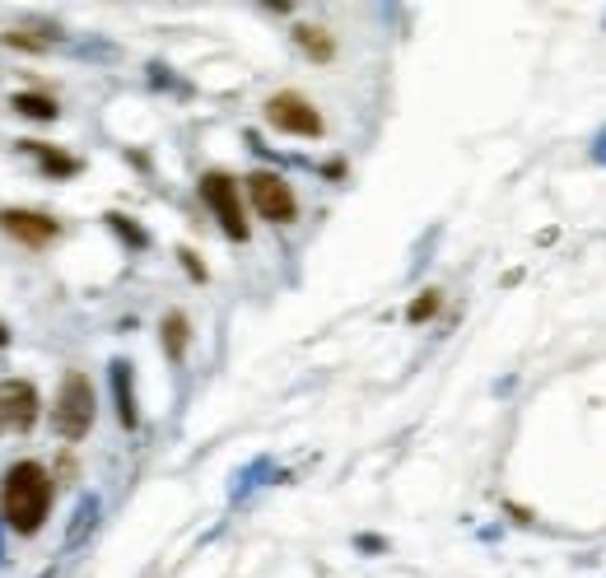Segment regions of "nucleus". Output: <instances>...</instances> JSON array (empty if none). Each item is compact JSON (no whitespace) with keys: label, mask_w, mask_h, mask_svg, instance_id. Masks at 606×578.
I'll return each mask as SVG.
<instances>
[{"label":"nucleus","mask_w":606,"mask_h":578,"mask_svg":"<svg viewBox=\"0 0 606 578\" xmlns=\"http://www.w3.org/2000/svg\"><path fill=\"white\" fill-rule=\"evenodd\" d=\"M48 508H52V476H48V466L14 462L10 472H6V485H0V518H6L14 531L33 537V531L42 527V518H48Z\"/></svg>","instance_id":"nucleus-1"},{"label":"nucleus","mask_w":606,"mask_h":578,"mask_svg":"<svg viewBox=\"0 0 606 578\" xmlns=\"http://www.w3.org/2000/svg\"><path fill=\"white\" fill-rule=\"evenodd\" d=\"M94 411H99L94 383H89L80 369H71L61 378V392H57V406H52V430L65 443H80L89 430H94Z\"/></svg>","instance_id":"nucleus-2"},{"label":"nucleus","mask_w":606,"mask_h":578,"mask_svg":"<svg viewBox=\"0 0 606 578\" xmlns=\"http://www.w3.org/2000/svg\"><path fill=\"white\" fill-rule=\"evenodd\" d=\"M201 196H206V206L215 210L219 229L229 234L234 242L248 238V215H243V202H238V183L229 173H206L201 177Z\"/></svg>","instance_id":"nucleus-3"},{"label":"nucleus","mask_w":606,"mask_h":578,"mask_svg":"<svg viewBox=\"0 0 606 578\" xmlns=\"http://www.w3.org/2000/svg\"><path fill=\"white\" fill-rule=\"evenodd\" d=\"M266 122L276 131H285V136H308V141L322 136V113L304 94H289V89L266 99Z\"/></svg>","instance_id":"nucleus-4"},{"label":"nucleus","mask_w":606,"mask_h":578,"mask_svg":"<svg viewBox=\"0 0 606 578\" xmlns=\"http://www.w3.org/2000/svg\"><path fill=\"white\" fill-rule=\"evenodd\" d=\"M248 196H253V206L261 219H271V225H289V219L299 215V202H295V192H289V183L280 173H253L248 177Z\"/></svg>","instance_id":"nucleus-5"},{"label":"nucleus","mask_w":606,"mask_h":578,"mask_svg":"<svg viewBox=\"0 0 606 578\" xmlns=\"http://www.w3.org/2000/svg\"><path fill=\"white\" fill-rule=\"evenodd\" d=\"M38 425V388L24 378L0 383V434H24Z\"/></svg>","instance_id":"nucleus-6"},{"label":"nucleus","mask_w":606,"mask_h":578,"mask_svg":"<svg viewBox=\"0 0 606 578\" xmlns=\"http://www.w3.org/2000/svg\"><path fill=\"white\" fill-rule=\"evenodd\" d=\"M0 229L10 238L29 242V248H48V242L61 234V225L52 215H38V210H0Z\"/></svg>","instance_id":"nucleus-7"},{"label":"nucleus","mask_w":606,"mask_h":578,"mask_svg":"<svg viewBox=\"0 0 606 578\" xmlns=\"http://www.w3.org/2000/svg\"><path fill=\"white\" fill-rule=\"evenodd\" d=\"M112 369V396H117V420L126 430H136V392H131V364L126 360H112L107 364Z\"/></svg>","instance_id":"nucleus-8"},{"label":"nucleus","mask_w":606,"mask_h":578,"mask_svg":"<svg viewBox=\"0 0 606 578\" xmlns=\"http://www.w3.org/2000/svg\"><path fill=\"white\" fill-rule=\"evenodd\" d=\"M24 149L38 154L42 173H52V177H75V173H80V159H71V154H61V149H52V145H42V141H24Z\"/></svg>","instance_id":"nucleus-9"},{"label":"nucleus","mask_w":606,"mask_h":578,"mask_svg":"<svg viewBox=\"0 0 606 578\" xmlns=\"http://www.w3.org/2000/svg\"><path fill=\"white\" fill-rule=\"evenodd\" d=\"M94 523H99V495H84V499L75 504L71 527H65V546H80L89 531H94Z\"/></svg>","instance_id":"nucleus-10"},{"label":"nucleus","mask_w":606,"mask_h":578,"mask_svg":"<svg viewBox=\"0 0 606 578\" xmlns=\"http://www.w3.org/2000/svg\"><path fill=\"white\" fill-rule=\"evenodd\" d=\"M160 331H164V354L177 364V360L187 354V337H192V331H187V318H183V313H168Z\"/></svg>","instance_id":"nucleus-11"},{"label":"nucleus","mask_w":606,"mask_h":578,"mask_svg":"<svg viewBox=\"0 0 606 578\" xmlns=\"http://www.w3.org/2000/svg\"><path fill=\"white\" fill-rule=\"evenodd\" d=\"M295 42L312 56V61H331L336 56V42L327 38V29H312V24H299L295 29Z\"/></svg>","instance_id":"nucleus-12"},{"label":"nucleus","mask_w":606,"mask_h":578,"mask_svg":"<svg viewBox=\"0 0 606 578\" xmlns=\"http://www.w3.org/2000/svg\"><path fill=\"white\" fill-rule=\"evenodd\" d=\"M14 113H24V117H33V122H57V99H48V94H14Z\"/></svg>","instance_id":"nucleus-13"},{"label":"nucleus","mask_w":606,"mask_h":578,"mask_svg":"<svg viewBox=\"0 0 606 578\" xmlns=\"http://www.w3.org/2000/svg\"><path fill=\"white\" fill-rule=\"evenodd\" d=\"M107 225H112V229H117V234H122V238L131 242V248H150V234H145L141 225H131V219H126V215H117V210H112V215H107Z\"/></svg>","instance_id":"nucleus-14"},{"label":"nucleus","mask_w":606,"mask_h":578,"mask_svg":"<svg viewBox=\"0 0 606 578\" xmlns=\"http://www.w3.org/2000/svg\"><path fill=\"white\" fill-rule=\"evenodd\" d=\"M439 303H443V299H439V289H424V295L407 308V322H430V318L439 313Z\"/></svg>","instance_id":"nucleus-15"},{"label":"nucleus","mask_w":606,"mask_h":578,"mask_svg":"<svg viewBox=\"0 0 606 578\" xmlns=\"http://www.w3.org/2000/svg\"><path fill=\"white\" fill-rule=\"evenodd\" d=\"M177 257H183V266H187V276H192V280H206V266L196 261V252H192V248H183Z\"/></svg>","instance_id":"nucleus-16"},{"label":"nucleus","mask_w":606,"mask_h":578,"mask_svg":"<svg viewBox=\"0 0 606 578\" xmlns=\"http://www.w3.org/2000/svg\"><path fill=\"white\" fill-rule=\"evenodd\" d=\"M10 345V331H6V322H0V350H6Z\"/></svg>","instance_id":"nucleus-17"},{"label":"nucleus","mask_w":606,"mask_h":578,"mask_svg":"<svg viewBox=\"0 0 606 578\" xmlns=\"http://www.w3.org/2000/svg\"><path fill=\"white\" fill-rule=\"evenodd\" d=\"M0 523H6V518H0ZM0 555H6V541H0Z\"/></svg>","instance_id":"nucleus-18"}]
</instances>
